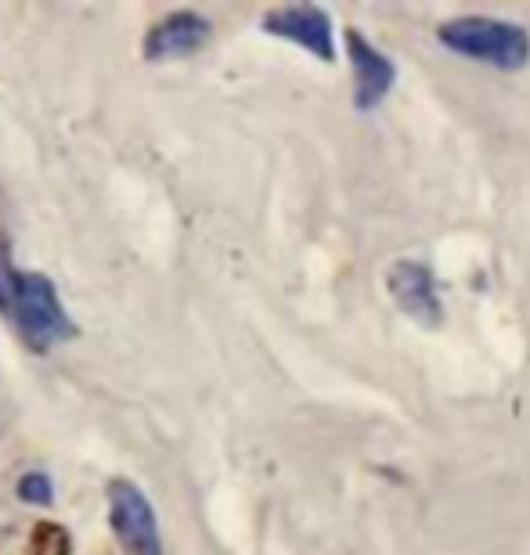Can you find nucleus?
Listing matches in <instances>:
<instances>
[{
  "label": "nucleus",
  "instance_id": "nucleus-5",
  "mask_svg": "<svg viewBox=\"0 0 530 555\" xmlns=\"http://www.w3.org/2000/svg\"><path fill=\"white\" fill-rule=\"evenodd\" d=\"M344 43H347L350 73H353V108H358V113H375L393 91L397 65L390 54H383L361 29H353V26L344 33Z\"/></svg>",
  "mask_w": 530,
  "mask_h": 555
},
{
  "label": "nucleus",
  "instance_id": "nucleus-1",
  "mask_svg": "<svg viewBox=\"0 0 530 555\" xmlns=\"http://www.w3.org/2000/svg\"><path fill=\"white\" fill-rule=\"evenodd\" d=\"M0 318L33 353H48L76 339V321L62 304L59 285L40 271L15 268L4 246H0Z\"/></svg>",
  "mask_w": 530,
  "mask_h": 555
},
{
  "label": "nucleus",
  "instance_id": "nucleus-3",
  "mask_svg": "<svg viewBox=\"0 0 530 555\" xmlns=\"http://www.w3.org/2000/svg\"><path fill=\"white\" fill-rule=\"evenodd\" d=\"M108 527L124 555H163V530L152 498L134 480H108Z\"/></svg>",
  "mask_w": 530,
  "mask_h": 555
},
{
  "label": "nucleus",
  "instance_id": "nucleus-6",
  "mask_svg": "<svg viewBox=\"0 0 530 555\" xmlns=\"http://www.w3.org/2000/svg\"><path fill=\"white\" fill-rule=\"evenodd\" d=\"M386 293H390L393 304L412 321H418V325L437 328L440 321H444L437 274L426 260H412V257L397 260L393 268L386 271Z\"/></svg>",
  "mask_w": 530,
  "mask_h": 555
},
{
  "label": "nucleus",
  "instance_id": "nucleus-2",
  "mask_svg": "<svg viewBox=\"0 0 530 555\" xmlns=\"http://www.w3.org/2000/svg\"><path fill=\"white\" fill-rule=\"evenodd\" d=\"M440 48L469 62L491 65L502 73H520L530 65V33L520 22L494 15H458L437 26Z\"/></svg>",
  "mask_w": 530,
  "mask_h": 555
},
{
  "label": "nucleus",
  "instance_id": "nucleus-8",
  "mask_svg": "<svg viewBox=\"0 0 530 555\" xmlns=\"http://www.w3.org/2000/svg\"><path fill=\"white\" fill-rule=\"evenodd\" d=\"M15 494L22 505H33V508H51L54 505V480L48 469H29L18 476L15 483Z\"/></svg>",
  "mask_w": 530,
  "mask_h": 555
},
{
  "label": "nucleus",
  "instance_id": "nucleus-7",
  "mask_svg": "<svg viewBox=\"0 0 530 555\" xmlns=\"http://www.w3.org/2000/svg\"><path fill=\"white\" fill-rule=\"evenodd\" d=\"M214 37V26H209L206 15H198L192 8L170 11L163 15L156 26L148 29L145 43H141V54L145 62H177V59H192L198 54Z\"/></svg>",
  "mask_w": 530,
  "mask_h": 555
},
{
  "label": "nucleus",
  "instance_id": "nucleus-4",
  "mask_svg": "<svg viewBox=\"0 0 530 555\" xmlns=\"http://www.w3.org/2000/svg\"><path fill=\"white\" fill-rule=\"evenodd\" d=\"M260 29L268 37L289 40L296 48H303L307 54H314L318 62L333 65L336 62V26L333 15L318 4H285L263 11Z\"/></svg>",
  "mask_w": 530,
  "mask_h": 555
},
{
  "label": "nucleus",
  "instance_id": "nucleus-9",
  "mask_svg": "<svg viewBox=\"0 0 530 555\" xmlns=\"http://www.w3.org/2000/svg\"><path fill=\"white\" fill-rule=\"evenodd\" d=\"M29 545L33 555H69V534L59 524H40Z\"/></svg>",
  "mask_w": 530,
  "mask_h": 555
}]
</instances>
